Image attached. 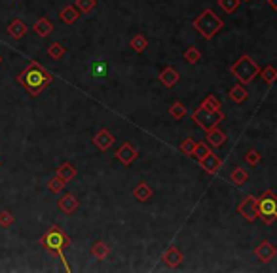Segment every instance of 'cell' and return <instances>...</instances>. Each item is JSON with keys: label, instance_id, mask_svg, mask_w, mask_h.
I'll return each instance as SVG.
<instances>
[{"label": "cell", "instance_id": "obj_31", "mask_svg": "<svg viewBox=\"0 0 277 273\" xmlns=\"http://www.w3.org/2000/svg\"><path fill=\"white\" fill-rule=\"evenodd\" d=\"M239 0H218V6L224 10L226 14H234L237 8H239Z\"/></svg>", "mask_w": 277, "mask_h": 273}, {"label": "cell", "instance_id": "obj_28", "mask_svg": "<svg viewBox=\"0 0 277 273\" xmlns=\"http://www.w3.org/2000/svg\"><path fill=\"white\" fill-rule=\"evenodd\" d=\"M65 53H67V48H65L63 44H59V42H53L52 46L48 48V55H50L52 59H55V61H57V59H61Z\"/></svg>", "mask_w": 277, "mask_h": 273}, {"label": "cell", "instance_id": "obj_34", "mask_svg": "<svg viewBox=\"0 0 277 273\" xmlns=\"http://www.w3.org/2000/svg\"><path fill=\"white\" fill-rule=\"evenodd\" d=\"M16 222V216L10 211H0V228H10Z\"/></svg>", "mask_w": 277, "mask_h": 273}, {"label": "cell", "instance_id": "obj_36", "mask_svg": "<svg viewBox=\"0 0 277 273\" xmlns=\"http://www.w3.org/2000/svg\"><path fill=\"white\" fill-rule=\"evenodd\" d=\"M260 157H262V156H260V152H257V150H247V152H245V161H247L251 167H257V165H258Z\"/></svg>", "mask_w": 277, "mask_h": 273}, {"label": "cell", "instance_id": "obj_10", "mask_svg": "<svg viewBox=\"0 0 277 273\" xmlns=\"http://www.w3.org/2000/svg\"><path fill=\"white\" fill-rule=\"evenodd\" d=\"M255 254H257V258H258L260 262L268 264V262H272V260L276 258L277 251H276V247H274L270 241H262L258 247L255 249Z\"/></svg>", "mask_w": 277, "mask_h": 273}, {"label": "cell", "instance_id": "obj_30", "mask_svg": "<svg viewBox=\"0 0 277 273\" xmlns=\"http://www.w3.org/2000/svg\"><path fill=\"white\" fill-rule=\"evenodd\" d=\"M169 114H171L175 119H182L184 116H186V108H184V104H182V102L177 101V102H173V104H171Z\"/></svg>", "mask_w": 277, "mask_h": 273}, {"label": "cell", "instance_id": "obj_5", "mask_svg": "<svg viewBox=\"0 0 277 273\" xmlns=\"http://www.w3.org/2000/svg\"><path fill=\"white\" fill-rule=\"evenodd\" d=\"M258 199V216L266 224H272L277 218V194L274 190H266Z\"/></svg>", "mask_w": 277, "mask_h": 273}, {"label": "cell", "instance_id": "obj_23", "mask_svg": "<svg viewBox=\"0 0 277 273\" xmlns=\"http://www.w3.org/2000/svg\"><path fill=\"white\" fill-rule=\"evenodd\" d=\"M258 74L262 76V80H264V82H266L268 85H274V84H276V80H277V68H276V67L268 65V67L260 68Z\"/></svg>", "mask_w": 277, "mask_h": 273}, {"label": "cell", "instance_id": "obj_17", "mask_svg": "<svg viewBox=\"0 0 277 273\" xmlns=\"http://www.w3.org/2000/svg\"><path fill=\"white\" fill-rule=\"evenodd\" d=\"M57 17H59V21H61V23H65V25H72V23H76V21H78L80 12H78V8H76V6H67V8L59 10Z\"/></svg>", "mask_w": 277, "mask_h": 273}, {"label": "cell", "instance_id": "obj_37", "mask_svg": "<svg viewBox=\"0 0 277 273\" xmlns=\"http://www.w3.org/2000/svg\"><path fill=\"white\" fill-rule=\"evenodd\" d=\"M268 4H270L274 10H277V0H268Z\"/></svg>", "mask_w": 277, "mask_h": 273}, {"label": "cell", "instance_id": "obj_16", "mask_svg": "<svg viewBox=\"0 0 277 273\" xmlns=\"http://www.w3.org/2000/svg\"><path fill=\"white\" fill-rule=\"evenodd\" d=\"M6 33L10 34L12 38H16V40H21L25 34L29 33V27L21 21V19H14L10 25H8V29H6Z\"/></svg>", "mask_w": 277, "mask_h": 273}, {"label": "cell", "instance_id": "obj_1", "mask_svg": "<svg viewBox=\"0 0 277 273\" xmlns=\"http://www.w3.org/2000/svg\"><path fill=\"white\" fill-rule=\"evenodd\" d=\"M18 82L29 91L31 97H38L53 82V74L48 72L38 61H31L29 67L18 76Z\"/></svg>", "mask_w": 277, "mask_h": 273}, {"label": "cell", "instance_id": "obj_26", "mask_svg": "<svg viewBox=\"0 0 277 273\" xmlns=\"http://www.w3.org/2000/svg\"><path fill=\"white\" fill-rule=\"evenodd\" d=\"M65 180L61 178V176H57V175H53L52 178L48 180V190L52 192V194H59V192H63V188H65Z\"/></svg>", "mask_w": 277, "mask_h": 273}, {"label": "cell", "instance_id": "obj_21", "mask_svg": "<svg viewBox=\"0 0 277 273\" xmlns=\"http://www.w3.org/2000/svg\"><path fill=\"white\" fill-rule=\"evenodd\" d=\"M247 97H249V93H247V89H245V85L243 84H236L232 89H230V99L234 102H237V104H241Z\"/></svg>", "mask_w": 277, "mask_h": 273}, {"label": "cell", "instance_id": "obj_13", "mask_svg": "<svg viewBox=\"0 0 277 273\" xmlns=\"http://www.w3.org/2000/svg\"><path fill=\"white\" fill-rule=\"evenodd\" d=\"M114 140H116V138H114V135H112L108 129H101L97 135L93 136V144H95L101 152H106V150L114 144Z\"/></svg>", "mask_w": 277, "mask_h": 273}, {"label": "cell", "instance_id": "obj_2", "mask_svg": "<svg viewBox=\"0 0 277 273\" xmlns=\"http://www.w3.org/2000/svg\"><path fill=\"white\" fill-rule=\"evenodd\" d=\"M40 245H42V249H46L48 253L59 256V258L63 260V264H65V270L70 272V268L67 266V260H65V254H63L65 249L70 247V237L57 226V224H53L52 228L40 237Z\"/></svg>", "mask_w": 277, "mask_h": 273}, {"label": "cell", "instance_id": "obj_14", "mask_svg": "<svg viewBox=\"0 0 277 273\" xmlns=\"http://www.w3.org/2000/svg\"><path fill=\"white\" fill-rule=\"evenodd\" d=\"M159 82L165 85V87H173V85L178 84V80H180V74L175 70L173 67H165L161 72H159Z\"/></svg>", "mask_w": 277, "mask_h": 273}, {"label": "cell", "instance_id": "obj_11", "mask_svg": "<svg viewBox=\"0 0 277 273\" xmlns=\"http://www.w3.org/2000/svg\"><path fill=\"white\" fill-rule=\"evenodd\" d=\"M199 161V165H201V169L209 173V175H215L217 171L222 167V161H220V157L217 156V154L209 152L205 157H201V159H198Z\"/></svg>", "mask_w": 277, "mask_h": 273}, {"label": "cell", "instance_id": "obj_3", "mask_svg": "<svg viewBox=\"0 0 277 273\" xmlns=\"http://www.w3.org/2000/svg\"><path fill=\"white\" fill-rule=\"evenodd\" d=\"M194 29L198 31V33L201 34L203 38H215L217 33H220L222 31V27H224V21H222V17H218L213 10H203L199 16L194 19Z\"/></svg>", "mask_w": 277, "mask_h": 273}, {"label": "cell", "instance_id": "obj_29", "mask_svg": "<svg viewBox=\"0 0 277 273\" xmlns=\"http://www.w3.org/2000/svg\"><path fill=\"white\" fill-rule=\"evenodd\" d=\"M184 59L192 63V65H196V63H199V59H201V51L198 50L196 46H190V48H186L184 51Z\"/></svg>", "mask_w": 277, "mask_h": 273}, {"label": "cell", "instance_id": "obj_22", "mask_svg": "<svg viewBox=\"0 0 277 273\" xmlns=\"http://www.w3.org/2000/svg\"><path fill=\"white\" fill-rule=\"evenodd\" d=\"M108 254H110V247H108L104 241H97V243L91 247V256L97 258V260H104Z\"/></svg>", "mask_w": 277, "mask_h": 273}, {"label": "cell", "instance_id": "obj_25", "mask_svg": "<svg viewBox=\"0 0 277 273\" xmlns=\"http://www.w3.org/2000/svg\"><path fill=\"white\" fill-rule=\"evenodd\" d=\"M247 178H249V175H247V171L241 169V167H236V169L232 171V175H230V180H232V184H236V186H243V184L247 182Z\"/></svg>", "mask_w": 277, "mask_h": 273}, {"label": "cell", "instance_id": "obj_9", "mask_svg": "<svg viewBox=\"0 0 277 273\" xmlns=\"http://www.w3.org/2000/svg\"><path fill=\"white\" fill-rule=\"evenodd\" d=\"M57 207H59V211L63 213V214H74L76 211H78V207H80V201H78V197L74 195V194H65L59 201H57Z\"/></svg>", "mask_w": 277, "mask_h": 273}, {"label": "cell", "instance_id": "obj_15", "mask_svg": "<svg viewBox=\"0 0 277 273\" xmlns=\"http://www.w3.org/2000/svg\"><path fill=\"white\" fill-rule=\"evenodd\" d=\"M226 142V133L222 129H218V125H215V127H211L207 131V144L209 146H213V148H218V146H222Z\"/></svg>", "mask_w": 277, "mask_h": 273}, {"label": "cell", "instance_id": "obj_38", "mask_svg": "<svg viewBox=\"0 0 277 273\" xmlns=\"http://www.w3.org/2000/svg\"><path fill=\"white\" fill-rule=\"evenodd\" d=\"M0 63H2V55H0Z\"/></svg>", "mask_w": 277, "mask_h": 273}, {"label": "cell", "instance_id": "obj_7", "mask_svg": "<svg viewBox=\"0 0 277 273\" xmlns=\"http://www.w3.org/2000/svg\"><path fill=\"white\" fill-rule=\"evenodd\" d=\"M237 211H239V214L247 222H255L258 218V199L253 197V195H247L241 203H239Z\"/></svg>", "mask_w": 277, "mask_h": 273}, {"label": "cell", "instance_id": "obj_24", "mask_svg": "<svg viewBox=\"0 0 277 273\" xmlns=\"http://www.w3.org/2000/svg\"><path fill=\"white\" fill-rule=\"evenodd\" d=\"M129 46H131V50H133V51L142 53V51L148 48V40H146V36H142V34H135V36L131 38Z\"/></svg>", "mask_w": 277, "mask_h": 273}, {"label": "cell", "instance_id": "obj_32", "mask_svg": "<svg viewBox=\"0 0 277 273\" xmlns=\"http://www.w3.org/2000/svg\"><path fill=\"white\" fill-rule=\"evenodd\" d=\"M211 152V148L207 146V142H196V148H194V157L196 159H201V157H205L207 154Z\"/></svg>", "mask_w": 277, "mask_h": 273}, {"label": "cell", "instance_id": "obj_18", "mask_svg": "<svg viewBox=\"0 0 277 273\" xmlns=\"http://www.w3.org/2000/svg\"><path fill=\"white\" fill-rule=\"evenodd\" d=\"M33 31H35L40 38H46L48 34L53 33V23L48 19V17H38V21L33 25Z\"/></svg>", "mask_w": 277, "mask_h": 273}, {"label": "cell", "instance_id": "obj_27", "mask_svg": "<svg viewBox=\"0 0 277 273\" xmlns=\"http://www.w3.org/2000/svg\"><path fill=\"white\" fill-rule=\"evenodd\" d=\"M74 6L78 8L80 14H91L95 10V6H97V0H76Z\"/></svg>", "mask_w": 277, "mask_h": 273}, {"label": "cell", "instance_id": "obj_20", "mask_svg": "<svg viewBox=\"0 0 277 273\" xmlns=\"http://www.w3.org/2000/svg\"><path fill=\"white\" fill-rule=\"evenodd\" d=\"M55 175L61 176L65 182H70V180L76 176V167H74L72 163H69V161H65V163H61V165L55 169Z\"/></svg>", "mask_w": 277, "mask_h": 273}, {"label": "cell", "instance_id": "obj_4", "mask_svg": "<svg viewBox=\"0 0 277 273\" xmlns=\"http://www.w3.org/2000/svg\"><path fill=\"white\" fill-rule=\"evenodd\" d=\"M230 72L237 78L239 84H251L260 72V67L257 61H253V57L249 55H241L232 67H230Z\"/></svg>", "mask_w": 277, "mask_h": 273}, {"label": "cell", "instance_id": "obj_8", "mask_svg": "<svg viewBox=\"0 0 277 273\" xmlns=\"http://www.w3.org/2000/svg\"><path fill=\"white\" fill-rule=\"evenodd\" d=\"M137 156H138L137 148L131 142H123L120 148L116 150V159L120 161L121 165H125V167H129L137 159Z\"/></svg>", "mask_w": 277, "mask_h": 273}, {"label": "cell", "instance_id": "obj_12", "mask_svg": "<svg viewBox=\"0 0 277 273\" xmlns=\"http://www.w3.org/2000/svg\"><path fill=\"white\" fill-rule=\"evenodd\" d=\"M161 260L165 262V266L167 268H177V266H180V262L184 260V256H182V253L177 249V245H171V247H167V251L163 253V256H161Z\"/></svg>", "mask_w": 277, "mask_h": 273}, {"label": "cell", "instance_id": "obj_33", "mask_svg": "<svg viewBox=\"0 0 277 273\" xmlns=\"http://www.w3.org/2000/svg\"><path fill=\"white\" fill-rule=\"evenodd\" d=\"M194 148H196V140L188 136V138H184L182 142H180V152L184 154V156H188L190 157L192 154H194Z\"/></svg>", "mask_w": 277, "mask_h": 273}, {"label": "cell", "instance_id": "obj_19", "mask_svg": "<svg viewBox=\"0 0 277 273\" xmlns=\"http://www.w3.org/2000/svg\"><path fill=\"white\" fill-rule=\"evenodd\" d=\"M152 195H154V192H152V188L148 186L146 182H138L137 186L133 188V197L137 201H148Z\"/></svg>", "mask_w": 277, "mask_h": 273}, {"label": "cell", "instance_id": "obj_35", "mask_svg": "<svg viewBox=\"0 0 277 273\" xmlns=\"http://www.w3.org/2000/svg\"><path fill=\"white\" fill-rule=\"evenodd\" d=\"M201 106L207 108V110H220V102L215 95H207V99L201 101Z\"/></svg>", "mask_w": 277, "mask_h": 273}, {"label": "cell", "instance_id": "obj_6", "mask_svg": "<svg viewBox=\"0 0 277 273\" xmlns=\"http://www.w3.org/2000/svg\"><path fill=\"white\" fill-rule=\"evenodd\" d=\"M192 119H194V123H198L201 129L209 131L211 127L218 125V123L224 119V112H222V110H207V108L199 106V108L192 114Z\"/></svg>", "mask_w": 277, "mask_h": 273}]
</instances>
